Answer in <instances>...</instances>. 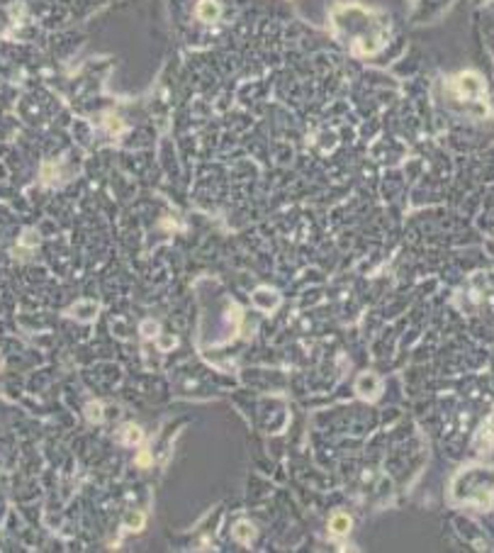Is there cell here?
<instances>
[{
  "instance_id": "5",
  "label": "cell",
  "mask_w": 494,
  "mask_h": 553,
  "mask_svg": "<svg viewBox=\"0 0 494 553\" xmlns=\"http://www.w3.org/2000/svg\"><path fill=\"white\" fill-rule=\"evenodd\" d=\"M88 417L100 419V405H88Z\"/></svg>"
},
{
  "instance_id": "3",
  "label": "cell",
  "mask_w": 494,
  "mask_h": 553,
  "mask_svg": "<svg viewBox=\"0 0 494 553\" xmlns=\"http://www.w3.org/2000/svg\"><path fill=\"white\" fill-rule=\"evenodd\" d=\"M234 534H236L238 541H248L251 536H254V529H251V524H246V521H238L236 529H234Z\"/></svg>"
},
{
  "instance_id": "2",
  "label": "cell",
  "mask_w": 494,
  "mask_h": 553,
  "mask_svg": "<svg viewBox=\"0 0 494 553\" xmlns=\"http://www.w3.org/2000/svg\"><path fill=\"white\" fill-rule=\"evenodd\" d=\"M198 15H200L202 20H207V22H210V20H214V18H217V15H220V8H217L214 3L204 0V3H202V5H200V10H198Z\"/></svg>"
},
{
  "instance_id": "1",
  "label": "cell",
  "mask_w": 494,
  "mask_h": 553,
  "mask_svg": "<svg viewBox=\"0 0 494 553\" xmlns=\"http://www.w3.org/2000/svg\"><path fill=\"white\" fill-rule=\"evenodd\" d=\"M331 534H336V536H344V534H348V529H350V519H348L346 514H336V516H331Z\"/></svg>"
},
{
  "instance_id": "4",
  "label": "cell",
  "mask_w": 494,
  "mask_h": 553,
  "mask_svg": "<svg viewBox=\"0 0 494 553\" xmlns=\"http://www.w3.org/2000/svg\"><path fill=\"white\" fill-rule=\"evenodd\" d=\"M124 439H127V441H139V439H142V431H139L136 426H127V434H124Z\"/></svg>"
}]
</instances>
